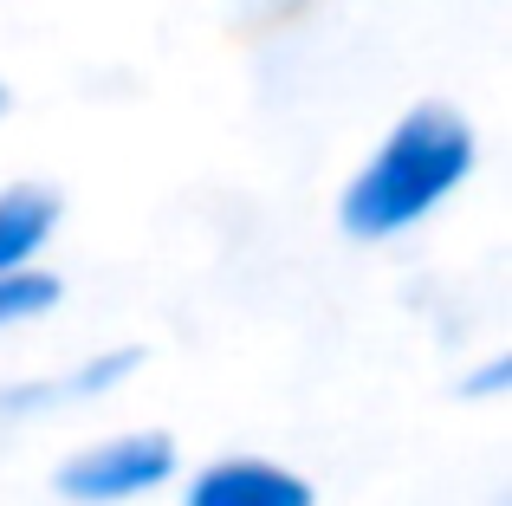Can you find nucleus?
<instances>
[{"label": "nucleus", "instance_id": "nucleus-5", "mask_svg": "<svg viewBox=\"0 0 512 506\" xmlns=\"http://www.w3.org/2000/svg\"><path fill=\"white\" fill-rule=\"evenodd\" d=\"M137 370V351H111V357H91V364H78L65 383H20L13 396H0V409H46V403H72V396H104L117 377H130Z\"/></svg>", "mask_w": 512, "mask_h": 506}, {"label": "nucleus", "instance_id": "nucleus-8", "mask_svg": "<svg viewBox=\"0 0 512 506\" xmlns=\"http://www.w3.org/2000/svg\"><path fill=\"white\" fill-rule=\"evenodd\" d=\"M7 104H13V91H7V78H0V117H7Z\"/></svg>", "mask_w": 512, "mask_h": 506}, {"label": "nucleus", "instance_id": "nucleus-1", "mask_svg": "<svg viewBox=\"0 0 512 506\" xmlns=\"http://www.w3.org/2000/svg\"><path fill=\"white\" fill-rule=\"evenodd\" d=\"M480 163V130L461 104L422 98L383 130L363 169L338 195V228L350 241H389L428 221Z\"/></svg>", "mask_w": 512, "mask_h": 506}, {"label": "nucleus", "instance_id": "nucleus-3", "mask_svg": "<svg viewBox=\"0 0 512 506\" xmlns=\"http://www.w3.org/2000/svg\"><path fill=\"white\" fill-rule=\"evenodd\" d=\"M182 506H318L312 481L279 461H260V455H227V461H208V468L188 481Z\"/></svg>", "mask_w": 512, "mask_h": 506}, {"label": "nucleus", "instance_id": "nucleus-4", "mask_svg": "<svg viewBox=\"0 0 512 506\" xmlns=\"http://www.w3.org/2000/svg\"><path fill=\"white\" fill-rule=\"evenodd\" d=\"M59 189H46V182H13V189H0V273H13V266H33L46 241L59 234Z\"/></svg>", "mask_w": 512, "mask_h": 506}, {"label": "nucleus", "instance_id": "nucleus-2", "mask_svg": "<svg viewBox=\"0 0 512 506\" xmlns=\"http://www.w3.org/2000/svg\"><path fill=\"white\" fill-rule=\"evenodd\" d=\"M169 474H175V442L163 429H137V435H111L98 448H78L59 468V494L78 506H117L163 487Z\"/></svg>", "mask_w": 512, "mask_h": 506}, {"label": "nucleus", "instance_id": "nucleus-6", "mask_svg": "<svg viewBox=\"0 0 512 506\" xmlns=\"http://www.w3.org/2000/svg\"><path fill=\"white\" fill-rule=\"evenodd\" d=\"M59 305V279L39 273V266H13L0 273V325H26V318L52 312Z\"/></svg>", "mask_w": 512, "mask_h": 506}, {"label": "nucleus", "instance_id": "nucleus-7", "mask_svg": "<svg viewBox=\"0 0 512 506\" xmlns=\"http://www.w3.org/2000/svg\"><path fill=\"white\" fill-rule=\"evenodd\" d=\"M512 390V357H487L474 377H461V396H500Z\"/></svg>", "mask_w": 512, "mask_h": 506}]
</instances>
